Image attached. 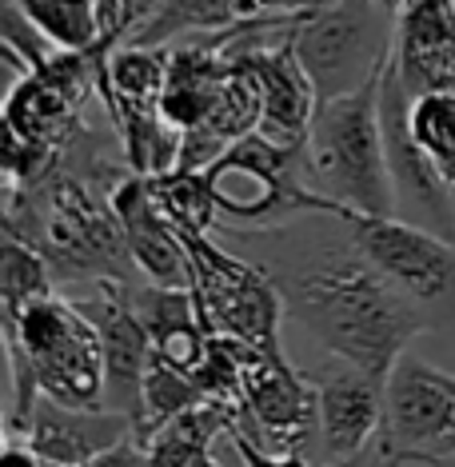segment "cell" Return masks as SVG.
I'll use <instances>...</instances> for the list:
<instances>
[{
	"label": "cell",
	"instance_id": "obj_1",
	"mask_svg": "<svg viewBox=\"0 0 455 467\" xmlns=\"http://www.w3.org/2000/svg\"><path fill=\"white\" fill-rule=\"evenodd\" d=\"M295 316L347 368L388 384L423 320L416 300L379 275L359 252H324L295 275Z\"/></svg>",
	"mask_w": 455,
	"mask_h": 467
},
{
	"label": "cell",
	"instance_id": "obj_2",
	"mask_svg": "<svg viewBox=\"0 0 455 467\" xmlns=\"http://www.w3.org/2000/svg\"><path fill=\"white\" fill-rule=\"evenodd\" d=\"M391 48L356 88L320 100L304 144V172L312 188L364 216H396V184L384 144V80Z\"/></svg>",
	"mask_w": 455,
	"mask_h": 467
},
{
	"label": "cell",
	"instance_id": "obj_3",
	"mask_svg": "<svg viewBox=\"0 0 455 467\" xmlns=\"http://www.w3.org/2000/svg\"><path fill=\"white\" fill-rule=\"evenodd\" d=\"M104 52L57 48L45 65L16 77L5 92V184L16 192L45 184L60 168L68 140L80 132V112L100 97Z\"/></svg>",
	"mask_w": 455,
	"mask_h": 467
},
{
	"label": "cell",
	"instance_id": "obj_4",
	"mask_svg": "<svg viewBox=\"0 0 455 467\" xmlns=\"http://www.w3.org/2000/svg\"><path fill=\"white\" fill-rule=\"evenodd\" d=\"M8 359L33 371L40 396L68 408H104V339L80 300L48 292L5 324Z\"/></svg>",
	"mask_w": 455,
	"mask_h": 467
},
{
	"label": "cell",
	"instance_id": "obj_5",
	"mask_svg": "<svg viewBox=\"0 0 455 467\" xmlns=\"http://www.w3.org/2000/svg\"><path fill=\"white\" fill-rule=\"evenodd\" d=\"M8 200H20L28 208L36 228L20 240L45 252L52 272L68 280H120L124 264H132L112 204L97 200L80 176L57 168L45 184L28 192L8 188Z\"/></svg>",
	"mask_w": 455,
	"mask_h": 467
},
{
	"label": "cell",
	"instance_id": "obj_6",
	"mask_svg": "<svg viewBox=\"0 0 455 467\" xmlns=\"http://www.w3.org/2000/svg\"><path fill=\"white\" fill-rule=\"evenodd\" d=\"M300 156L304 152L284 148L260 132L244 136L208 168L216 212L240 220V224H272V220L295 216V212H324V216L344 220L352 208L315 192L300 176V164H295Z\"/></svg>",
	"mask_w": 455,
	"mask_h": 467
},
{
	"label": "cell",
	"instance_id": "obj_7",
	"mask_svg": "<svg viewBox=\"0 0 455 467\" xmlns=\"http://www.w3.org/2000/svg\"><path fill=\"white\" fill-rule=\"evenodd\" d=\"M192 260V296L212 336H232L244 344L276 348L280 339V292L252 264L220 252L208 236H180Z\"/></svg>",
	"mask_w": 455,
	"mask_h": 467
},
{
	"label": "cell",
	"instance_id": "obj_8",
	"mask_svg": "<svg viewBox=\"0 0 455 467\" xmlns=\"http://www.w3.org/2000/svg\"><path fill=\"white\" fill-rule=\"evenodd\" d=\"M376 16L384 13L372 0H344L336 8L295 20V52H300L304 68L312 72V80L327 88L324 97L356 88V80H364L376 68V60L391 48V36H379Z\"/></svg>",
	"mask_w": 455,
	"mask_h": 467
},
{
	"label": "cell",
	"instance_id": "obj_9",
	"mask_svg": "<svg viewBox=\"0 0 455 467\" xmlns=\"http://www.w3.org/2000/svg\"><path fill=\"white\" fill-rule=\"evenodd\" d=\"M344 224L352 228L359 256L411 300H439L451 288L455 248L436 232L399 216H364V212H347Z\"/></svg>",
	"mask_w": 455,
	"mask_h": 467
},
{
	"label": "cell",
	"instance_id": "obj_10",
	"mask_svg": "<svg viewBox=\"0 0 455 467\" xmlns=\"http://www.w3.org/2000/svg\"><path fill=\"white\" fill-rule=\"evenodd\" d=\"M391 448L416 455L423 448H455V371L419 356H399L384 384Z\"/></svg>",
	"mask_w": 455,
	"mask_h": 467
},
{
	"label": "cell",
	"instance_id": "obj_11",
	"mask_svg": "<svg viewBox=\"0 0 455 467\" xmlns=\"http://www.w3.org/2000/svg\"><path fill=\"white\" fill-rule=\"evenodd\" d=\"M80 304L97 320L104 339V408L120 411L136 423L144 371L156 356V344L136 316L132 292L124 288V280H97V292Z\"/></svg>",
	"mask_w": 455,
	"mask_h": 467
},
{
	"label": "cell",
	"instance_id": "obj_12",
	"mask_svg": "<svg viewBox=\"0 0 455 467\" xmlns=\"http://www.w3.org/2000/svg\"><path fill=\"white\" fill-rule=\"evenodd\" d=\"M240 359H244V391L240 408L268 440H276V451H288V440H300L315 423L320 411V388L295 371L276 348L244 344L240 339Z\"/></svg>",
	"mask_w": 455,
	"mask_h": 467
},
{
	"label": "cell",
	"instance_id": "obj_13",
	"mask_svg": "<svg viewBox=\"0 0 455 467\" xmlns=\"http://www.w3.org/2000/svg\"><path fill=\"white\" fill-rule=\"evenodd\" d=\"M109 204L116 212V224L124 232V244H129V256L136 268L152 284H164V288H192L188 248L180 240V232L156 212L148 176L132 172L124 164V172L112 176L109 184Z\"/></svg>",
	"mask_w": 455,
	"mask_h": 467
},
{
	"label": "cell",
	"instance_id": "obj_14",
	"mask_svg": "<svg viewBox=\"0 0 455 467\" xmlns=\"http://www.w3.org/2000/svg\"><path fill=\"white\" fill-rule=\"evenodd\" d=\"M391 68L411 97L455 88V0H416L399 8Z\"/></svg>",
	"mask_w": 455,
	"mask_h": 467
},
{
	"label": "cell",
	"instance_id": "obj_15",
	"mask_svg": "<svg viewBox=\"0 0 455 467\" xmlns=\"http://www.w3.org/2000/svg\"><path fill=\"white\" fill-rule=\"evenodd\" d=\"M8 435L28 440L45 463L84 467L88 460H97L100 451H109L120 440H129L132 420L120 416V411H112V408H68V403L40 396L33 403V411H28L25 428L8 431Z\"/></svg>",
	"mask_w": 455,
	"mask_h": 467
},
{
	"label": "cell",
	"instance_id": "obj_16",
	"mask_svg": "<svg viewBox=\"0 0 455 467\" xmlns=\"http://www.w3.org/2000/svg\"><path fill=\"white\" fill-rule=\"evenodd\" d=\"M232 77V57L224 33L192 36L168 48V80H164V120L184 136L200 129L220 104Z\"/></svg>",
	"mask_w": 455,
	"mask_h": 467
},
{
	"label": "cell",
	"instance_id": "obj_17",
	"mask_svg": "<svg viewBox=\"0 0 455 467\" xmlns=\"http://www.w3.org/2000/svg\"><path fill=\"white\" fill-rule=\"evenodd\" d=\"M388 423L384 408V384L364 371L347 368L344 376H332L320 384V411H315V428H320L324 448L336 460H352L379 435Z\"/></svg>",
	"mask_w": 455,
	"mask_h": 467
},
{
	"label": "cell",
	"instance_id": "obj_18",
	"mask_svg": "<svg viewBox=\"0 0 455 467\" xmlns=\"http://www.w3.org/2000/svg\"><path fill=\"white\" fill-rule=\"evenodd\" d=\"M232 423V408L216 400H204L176 416L148 440V467H192L200 455L212 451L216 435Z\"/></svg>",
	"mask_w": 455,
	"mask_h": 467
},
{
	"label": "cell",
	"instance_id": "obj_19",
	"mask_svg": "<svg viewBox=\"0 0 455 467\" xmlns=\"http://www.w3.org/2000/svg\"><path fill=\"white\" fill-rule=\"evenodd\" d=\"M208 396L200 391L196 376H188V371H180L176 364H168L164 356H152V364L144 371V388H140V416L132 423V435L148 448V440H152L160 428H168L176 416H184L188 408H196V403H204Z\"/></svg>",
	"mask_w": 455,
	"mask_h": 467
},
{
	"label": "cell",
	"instance_id": "obj_20",
	"mask_svg": "<svg viewBox=\"0 0 455 467\" xmlns=\"http://www.w3.org/2000/svg\"><path fill=\"white\" fill-rule=\"evenodd\" d=\"M156 212L172 224L180 236H208L216 212V196H212L208 172H188V168H172V172L148 176Z\"/></svg>",
	"mask_w": 455,
	"mask_h": 467
},
{
	"label": "cell",
	"instance_id": "obj_21",
	"mask_svg": "<svg viewBox=\"0 0 455 467\" xmlns=\"http://www.w3.org/2000/svg\"><path fill=\"white\" fill-rule=\"evenodd\" d=\"M408 124L416 144L423 148V156L439 172V180L455 192V88L411 97Z\"/></svg>",
	"mask_w": 455,
	"mask_h": 467
},
{
	"label": "cell",
	"instance_id": "obj_22",
	"mask_svg": "<svg viewBox=\"0 0 455 467\" xmlns=\"http://www.w3.org/2000/svg\"><path fill=\"white\" fill-rule=\"evenodd\" d=\"M48 45L65 52H88L100 45L97 0H13Z\"/></svg>",
	"mask_w": 455,
	"mask_h": 467
},
{
	"label": "cell",
	"instance_id": "obj_23",
	"mask_svg": "<svg viewBox=\"0 0 455 467\" xmlns=\"http://www.w3.org/2000/svg\"><path fill=\"white\" fill-rule=\"evenodd\" d=\"M48 292H52V264L45 260V252L5 232V248H0V304H5V324L16 320L28 304Z\"/></svg>",
	"mask_w": 455,
	"mask_h": 467
},
{
	"label": "cell",
	"instance_id": "obj_24",
	"mask_svg": "<svg viewBox=\"0 0 455 467\" xmlns=\"http://www.w3.org/2000/svg\"><path fill=\"white\" fill-rule=\"evenodd\" d=\"M232 25V0H164L156 20L144 28L132 45L164 48L172 36H212L228 33Z\"/></svg>",
	"mask_w": 455,
	"mask_h": 467
},
{
	"label": "cell",
	"instance_id": "obj_25",
	"mask_svg": "<svg viewBox=\"0 0 455 467\" xmlns=\"http://www.w3.org/2000/svg\"><path fill=\"white\" fill-rule=\"evenodd\" d=\"M160 8H164V0H97V16H100L97 52L109 57L112 48L132 45V40L156 20Z\"/></svg>",
	"mask_w": 455,
	"mask_h": 467
},
{
	"label": "cell",
	"instance_id": "obj_26",
	"mask_svg": "<svg viewBox=\"0 0 455 467\" xmlns=\"http://www.w3.org/2000/svg\"><path fill=\"white\" fill-rule=\"evenodd\" d=\"M236 455H240V463H244V467H312L304 455H295V451H268V448L252 443L248 435H240V431H236Z\"/></svg>",
	"mask_w": 455,
	"mask_h": 467
},
{
	"label": "cell",
	"instance_id": "obj_27",
	"mask_svg": "<svg viewBox=\"0 0 455 467\" xmlns=\"http://www.w3.org/2000/svg\"><path fill=\"white\" fill-rule=\"evenodd\" d=\"M84 467H148V448L136 435H129V440H120L116 448L100 451L97 460H88Z\"/></svg>",
	"mask_w": 455,
	"mask_h": 467
},
{
	"label": "cell",
	"instance_id": "obj_28",
	"mask_svg": "<svg viewBox=\"0 0 455 467\" xmlns=\"http://www.w3.org/2000/svg\"><path fill=\"white\" fill-rule=\"evenodd\" d=\"M0 467H45V460L33 451V443L20 440V435H8L5 455H0Z\"/></svg>",
	"mask_w": 455,
	"mask_h": 467
},
{
	"label": "cell",
	"instance_id": "obj_29",
	"mask_svg": "<svg viewBox=\"0 0 455 467\" xmlns=\"http://www.w3.org/2000/svg\"><path fill=\"white\" fill-rule=\"evenodd\" d=\"M344 0H276L280 13H292V16H308V13H324V8H336Z\"/></svg>",
	"mask_w": 455,
	"mask_h": 467
},
{
	"label": "cell",
	"instance_id": "obj_30",
	"mask_svg": "<svg viewBox=\"0 0 455 467\" xmlns=\"http://www.w3.org/2000/svg\"><path fill=\"white\" fill-rule=\"evenodd\" d=\"M372 5H376L379 13H384V16H391V20H396V16H399V8H404V0H372Z\"/></svg>",
	"mask_w": 455,
	"mask_h": 467
},
{
	"label": "cell",
	"instance_id": "obj_31",
	"mask_svg": "<svg viewBox=\"0 0 455 467\" xmlns=\"http://www.w3.org/2000/svg\"><path fill=\"white\" fill-rule=\"evenodd\" d=\"M192 467H220V463H216V455H212V451H208V455H200V460H196Z\"/></svg>",
	"mask_w": 455,
	"mask_h": 467
},
{
	"label": "cell",
	"instance_id": "obj_32",
	"mask_svg": "<svg viewBox=\"0 0 455 467\" xmlns=\"http://www.w3.org/2000/svg\"><path fill=\"white\" fill-rule=\"evenodd\" d=\"M45 467H68V463H45Z\"/></svg>",
	"mask_w": 455,
	"mask_h": 467
},
{
	"label": "cell",
	"instance_id": "obj_33",
	"mask_svg": "<svg viewBox=\"0 0 455 467\" xmlns=\"http://www.w3.org/2000/svg\"><path fill=\"white\" fill-rule=\"evenodd\" d=\"M404 5H416V0H404Z\"/></svg>",
	"mask_w": 455,
	"mask_h": 467
},
{
	"label": "cell",
	"instance_id": "obj_34",
	"mask_svg": "<svg viewBox=\"0 0 455 467\" xmlns=\"http://www.w3.org/2000/svg\"><path fill=\"white\" fill-rule=\"evenodd\" d=\"M451 451H455V448H451Z\"/></svg>",
	"mask_w": 455,
	"mask_h": 467
}]
</instances>
